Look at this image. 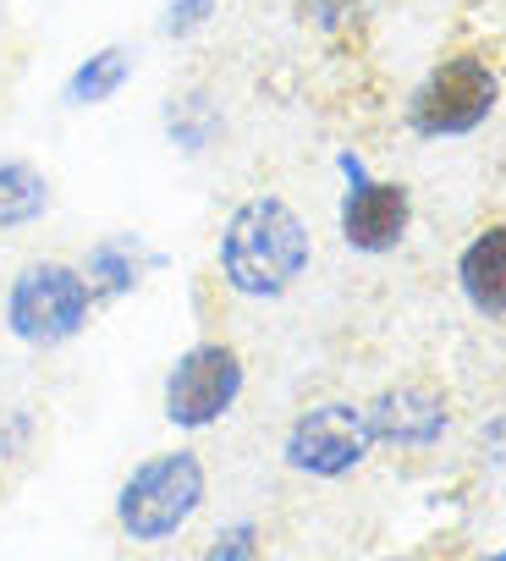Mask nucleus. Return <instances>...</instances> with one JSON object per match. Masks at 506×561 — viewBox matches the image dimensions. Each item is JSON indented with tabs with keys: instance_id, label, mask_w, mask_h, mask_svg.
I'll use <instances>...</instances> for the list:
<instances>
[{
	"instance_id": "nucleus-5",
	"label": "nucleus",
	"mask_w": 506,
	"mask_h": 561,
	"mask_svg": "<svg viewBox=\"0 0 506 561\" xmlns=\"http://www.w3.org/2000/svg\"><path fill=\"white\" fill-rule=\"evenodd\" d=\"M237 397H242V358L220 342H204L176 358L165 380V419L182 430H204L220 413H231Z\"/></svg>"
},
{
	"instance_id": "nucleus-16",
	"label": "nucleus",
	"mask_w": 506,
	"mask_h": 561,
	"mask_svg": "<svg viewBox=\"0 0 506 561\" xmlns=\"http://www.w3.org/2000/svg\"><path fill=\"white\" fill-rule=\"evenodd\" d=\"M253 539H260V534H253V523H237V528H226L198 561H253Z\"/></svg>"
},
{
	"instance_id": "nucleus-2",
	"label": "nucleus",
	"mask_w": 506,
	"mask_h": 561,
	"mask_svg": "<svg viewBox=\"0 0 506 561\" xmlns=\"http://www.w3.org/2000/svg\"><path fill=\"white\" fill-rule=\"evenodd\" d=\"M198 501H204V462L193 451H165L133 468V479L122 484L116 517L133 539H165L198 512Z\"/></svg>"
},
{
	"instance_id": "nucleus-13",
	"label": "nucleus",
	"mask_w": 506,
	"mask_h": 561,
	"mask_svg": "<svg viewBox=\"0 0 506 561\" xmlns=\"http://www.w3.org/2000/svg\"><path fill=\"white\" fill-rule=\"evenodd\" d=\"M83 280H89V293H127L133 280H138V259H133V242H100L83 264Z\"/></svg>"
},
{
	"instance_id": "nucleus-14",
	"label": "nucleus",
	"mask_w": 506,
	"mask_h": 561,
	"mask_svg": "<svg viewBox=\"0 0 506 561\" xmlns=\"http://www.w3.org/2000/svg\"><path fill=\"white\" fill-rule=\"evenodd\" d=\"M375 7V0H303V23H314V28H342V23H353V18H364Z\"/></svg>"
},
{
	"instance_id": "nucleus-8",
	"label": "nucleus",
	"mask_w": 506,
	"mask_h": 561,
	"mask_svg": "<svg viewBox=\"0 0 506 561\" xmlns=\"http://www.w3.org/2000/svg\"><path fill=\"white\" fill-rule=\"evenodd\" d=\"M364 419H369V435L386 440V446H429V440H440L446 424H451V419H446V397H440L435 386H418V380L380 391V397L364 408Z\"/></svg>"
},
{
	"instance_id": "nucleus-6",
	"label": "nucleus",
	"mask_w": 506,
	"mask_h": 561,
	"mask_svg": "<svg viewBox=\"0 0 506 561\" xmlns=\"http://www.w3.org/2000/svg\"><path fill=\"white\" fill-rule=\"evenodd\" d=\"M369 419L364 408L353 402H325V408H309L292 435H287V462L298 473H314V479H342L353 473L364 457H369Z\"/></svg>"
},
{
	"instance_id": "nucleus-9",
	"label": "nucleus",
	"mask_w": 506,
	"mask_h": 561,
	"mask_svg": "<svg viewBox=\"0 0 506 561\" xmlns=\"http://www.w3.org/2000/svg\"><path fill=\"white\" fill-rule=\"evenodd\" d=\"M457 280H462V298L479 314H506V220L484 226L462 259H457Z\"/></svg>"
},
{
	"instance_id": "nucleus-1",
	"label": "nucleus",
	"mask_w": 506,
	"mask_h": 561,
	"mask_svg": "<svg viewBox=\"0 0 506 561\" xmlns=\"http://www.w3.org/2000/svg\"><path fill=\"white\" fill-rule=\"evenodd\" d=\"M309 226L298 220L292 204L260 193L248 198L220 237V275L242 298H281L292 280L309 270Z\"/></svg>"
},
{
	"instance_id": "nucleus-11",
	"label": "nucleus",
	"mask_w": 506,
	"mask_h": 561,
	"mask_svg": "<svg viewBox=\"0 0 506 561\" xmlns=\"http://www.w3.org/2000/svg\"><path fill=\"white\" fill-rule=\"evenodd\" d=\"M127 72H133V56H127L122 45L94 50V56L67 78V105H105V100L127 83Z\"/></svg>"
},
{
	"instance_id": "nucleus-10",
	"label": "nucleus",
	"mask_w": 506,
	"mask_h": 561,
	"mask_svg": "<svg viewBox=\"0 0 506 561\" xmlns=\"http://www.w3.org/2000/svg\"><path fill=\"white\" fill-rule=\"evenodd\" d=\"M50 209V182L28 160H0V226H28Z\"/></svg>"
},
{
	"instance_id": "nucleus-12",
	"label": "nucleus",
	"mask_w": 506,
	"mask_h": 561,
	"mask_svg": "<svg viewBox=\"0 0 506 561\" xmlns=\"http://www.w3.org/2000/svg\"><path fill=\"white\" fill-rule=\"evenodd\" d=\"M165 133H171L176 149L198 154V149H209V138L220 133V111H215L204 94H182V100H171V111H165Z\"/></svg>"
},
{
	"instance_id": "nucleus-15",
	"label": "nucleus",
	"mask_w": 506,
	"mask_h": 561,
	"mask_svg": "<svg viewBox=\"0 0 506 561\" xmlns=\"http://www.w3.org/2000/svg\"><path fill=\"white\" fill-rule=\"evenodd\" d=\"M209 18H215V0H171L165 34H171V39H187V34H198Z\"/></svg>"
},
{
	"instance_id": "nucleus-3",
	"label": "nucleus",
	"mask_w": 506,
	"mask_h": 561,
	"mask_svg": "<svg viewBox=\"0 0 506 561\" xmlns=\"http://www.w3.org/2000/svg\"><path fill=\"white\" fill-rule=\"evenodd\" d=\"M89 280L83 270L72 264H28L12 293H7V325L12 336L34 342V347H56V342H72L89 320Z\"/></svg>"
},
{
	"instance_id": "nucleus-7",
	"label": "nucleus",
	"mask_w": 506,
	"mask_h": 561,
	"mask_svg": "<svg viewBox=\"0 0 506 561\" xmlns=\"http://www.w3.org/2000/svg\"><path fill=\"white\" fill-rule=\"evenodd\" d=\"M413 220V198L402 182H369L364 171L353 176V193L342 198V237L358 253H386L402 242Z\"/></svg>"
},
{
	"instance_id": "nucleus-4",
	"label": "nucleus",
	"mask_w": 506,
	"mask_h": 561,
	"mask_svg": "<svg viewBox=\"0 0 506 561\" xmlns=\"http://www.w3.org/2000/svg\"><path fill=\"white\" fill-rule=\"evenodd\" d=\"M495 94H501L495 89V72L479 56H451V61H440L424 78V89L407 105V122L424 138H462V133H473V127L490 122Z\"/></svg>"
},
{
	"instance_id": "nucleus-17",
	"label": "nucleus",
	"mask_w": 506,
	"mask_h": 561,
	"mask_svg": "<svg viewBox=\"0 0 506 561\" xmlns=\"http://www.w3.org/2000/svg\"><path fill=\"white\" fill-rule=\"evenodd\" d=\"M490 561H506V550H501V556H490Z\"/></svg>"
}]
</instances>
